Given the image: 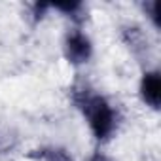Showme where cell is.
Masks as SVG:
<instances>
[{
    "label": "cell",
    "mask_w": 161,
    "mask_h": 161,
    "mask_svg": "<svg viewBox=\"0 0 161 161\" xmlns=\"http://www.w3.org/2000/svg\"><path fill=\"white\" fill-rule=\"evenodd\" d=\"M93 53L91 42L89 38L80 32V31H70L64 38V57L72 63V64H82L87 63L89 57Z\"/></svg>",
    "instance_id": "cell-2"
},
{
    "label": "cell",
    "mask_w": 161,
    "mask_h": 161,
    "mask_svg": "<svg viewBox=\"0 0 161 161\" xmlns=\"http://www.w3.org/2000/svg\"><path fill=\"white\" fill-rule=\"evenodd\" d=\"M89 161H108L104 155H101V153H97V155H93V157H89Z\"/></svg>",
    "instance_id": "cell-8"
},
{
    "label": "cell",
    "mask_w": 161,
    "mask_h": 161,
    "mask_svg": "<svg viewBox=\"0 0 161 161\" xmlns=\"http://www.w3.org/2000/svg\"><path fill=\"white\" fill-rule=\"evenodd\" d=\"M31 157H38L44 161H74L68 155V152L63 148H42V150H36L34 153H31Z\"/></svg>",
    "instance_id": "cell-5"
},
{
    "label": "cell",
    "mask_w": 161,
    "mask_h": 161,
    "mask_svg": "<svg viewBox=\"0 0 161 161\" xmlns=\"http://www.w3.org/2000/svg\"><path fill=\"white\" fill-rule=\"evenodd\" d=\"M140 97L153 110L159 108V103H161V76H159L157 70H152V72L144 74L142 82H140Z\"/></svg>",
    "instance_id": "cell-3"
},
{
    "label": "cell",
    "mask_w": 161,
    "mask_h": 161,
    "mask_svg": "<svg viewBox=\"0 0 161 161\" xmlns=\"http://www.w3.org/2000/svg\"><path fill=\"white\" fill-rule=\"evenodd\" d=\"M55 8L57 10H61V12H64V14H68V17H72L74 21H84L86 19V15H84V4L82 2H72V4H55Z\"/></svg>",
    "instance_id": "cell-6"
},
{
    "label": "cell",
    "mask_w": 161,
    "mask_h": 161,
    "mask_svg": "<svg viewBox=\"0 0 161 161\" xmlns=\"http://www.w3.org/2000/svg\"><path fill=\"white\" fill-rule=\"evenodd\" d=\"M157 2L155 0H152V2H146L144 4V10H148L150 12V17H152V21H153V25L155 27H159V17H157Z\"/></svg>",
    "instance_id": "cell-7"
},
{
    "label": "cell",
    "mask_w": 161,
    "mask_h": 161,
    "mask_svg": "<svg viewBox=\"0 0 161 161\" xmlns=\"http://www.w3.org/2000/svg\"><path fill=\"white\" fill-rule=\"evenodd\" d=\"M72 99H74L76 106L87 118L89 127H91L93 135L99 140H108L114 135L116 125H118L116 112L112 110V106L101 95L91 93L84 86V87H74L72 89Z\"/></svg>",
    "instance_id": "cell-1"
},
{
    "label": "cell",
    "mask_w": 161,
    "mask_h": 161,
    "mask_svg": "<svg viewBox=\"0 0 161 161\" xmlns=\"http://www.w3.org/2000/svg\"><path fill=\"white\" fill-rule=\"evenodd\" d=\"M123 38L125 42L129 44V47L138 55V51H146L148 49V40L144 38V34L138 31V29H125L123 31Z\"/></svg>",
    "instance_id": "cell-4"
}]
</instances>
